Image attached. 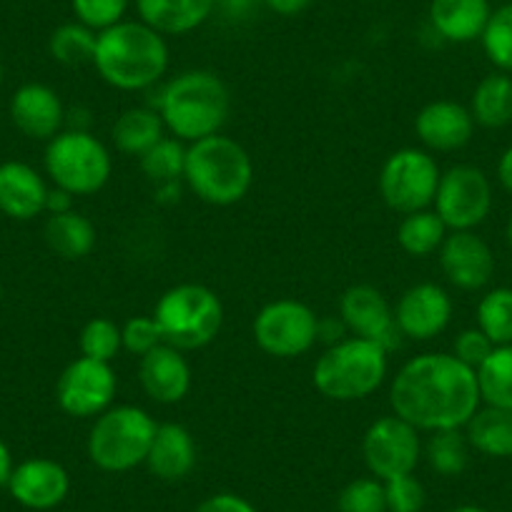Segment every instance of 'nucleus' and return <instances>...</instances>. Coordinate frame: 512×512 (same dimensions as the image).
<instances>
[{
    "instance_id": "obj_1",
    "label": "nucleus",
    "mask_w": 512,
    "mask_h": 512,
    "mask_svg": "<svg viewBox=\"0 0 512 512\" xmlns=\"http://www.w3.org/2000/svg\"><path fill=\"white\" fill-rule=\"evenodd\" d=\"M392 415L420 432L462 430L482 407L477 374L452 352L407 359L390 382Z\"/></svg>"
},
{
    "instance_id": "obj_2",
    "label": "nucleus",
    "mask_w": 512,
    "mask_h": 512,
    "mask_svg": "<svg viewBox=\"0 0 512 512\" xmlns=\"http://www.w3.org/2000/svg\"><path fill=\"white\" fill-rule=\"evenodd\" d=\"M171 63L166 36L144 21H121L96 38L91 66L116 91L136 93L154 88Z\"/></svg>"
},
{
    "instance_id": "obj_3",
    "label": "nucleus",
    "mask_w": 512,
    "mask_h": 512,
    "mask_svg": "<svg viewBox=\"0 0 512 512\" xmlns=\"http://www.w3.org/2000/svg\"><path fill=\"white\" fill-rule=\"evenodd\" d=\"M166 134L184 144L221 134L231 113V91L224 78L206 68L179 73L156 98Z\"/></svg>"
},
{
    "instance_id": "obj_4",
    "label": "nucleus",
    "mask_w": 512,
    "mask_h": 512,
    "mask_svg": "<svg viewBox=\"0 0 512 512\" xmlns=\"http://www.w3.org/2000/svg\"><path fill=\"white\" fill-rule=\"evenodd\" d=\"M184 184L209 206H234L254 186V161L236 139L224 134L186 144Z\"/></svg>"
},
{
    "instance_id": "obj_5",
    "label": "nucleus",
    "mask_w": 512,
    "mask_h": 512,
    "mask_svg": "<svg viewBox=\"0 0 512 512\" xmlns=\"http://www.w3.org/2000/svg\"><path fill=\"white\" fill-rule=\"evenodd\" d=\"M390 374V352L377 342L344 337L317 357L314 390L332 402H359L372 397Z\"/></svg>"
},
{
    "instance_id": "obj_6",
    "label": "nucleus",
    "mask_w": 512,
    "mask_h": 512,
    "mask_svg": "<svg viewBox=\"0 0 512 512\" xmlns=\"http://www.w3.org/2000/svg\"><path fill=\"white\" fill-rule=\"evenodd\" d=\"M159 422L139 405H111L88 430V460L103 472L121 475L146 465Z\"/></svg>"
},
{
    "instance_id": "obj_7",
    "label": "nucleus",
    "mask_w": 512,
    "mask_h": 512,
    "mask_svg": "<svg viewBox=\"0 0 512 512\" xmlns=\"http://www.w3.org/2000/svg\"><path fill=\"white\" fill-rule=\"evenodd\" d=\"M164 342L181 352L204 349L224 327V304L206 284L184 282L166 289L154 309Z\"/></svg>"
},
{
    "instance_id": "obj_8",
    "label": "nucleus",
    "mask_w": 512,
    "mask_h": 512,
    "mask_svg": "<svg viewBox=\"0 0 512 512\" xmlns=\"http://www.w3.org/2000/svg\"><path fill=\"white\" fill-rule=\"evenodd\" d=\"M43 169L58 189L73 196H93L111 181L113 156L91 131L63 128L46 144Z\"/></svg>"
},
{
    "instance_id": "obj_9",
    "label": "nucleus",
    "mask_w": 512,
    "mask_h": 512,
    "mask_svg": "<svg viewBox=\"0 0 512 512\" xmlns=\"http://www.w3.org/2000/svg\"><path fill=\"white\" fill-rule=\"evenodd\" d=\"M442 169L435 156L417 146L397 149L384 159L377 176L379 196L397 214L430 209L435 201Z\"/></svg>"
},
{
    "instance_id": "obj_10",
    "label": "nucleus",
    "mask_w": 512,
    "mask_h": 512,
    "mask_svg": "<svg viewBox=\"0 0 512 512\" xmlns=\"http://www.w3.org/2000/svg\"><path fill=\"white\" fill-rule=\"evenodd\" d=\"M256 347L277 359L307 354L319 342V317L309 304L282 297L264 304L251 322Z\"/></svg>"
},
{
    "instance_id": "obj_11",
    "label": "nucleus",
    "mask_w": 512,
    "mask_h": 512,
    "mask_svg": "<svg viewBox=\"0 0 512 512\" xmlns=\"http://www.w3.org/2000/svg\"><path fill=\"white\" fill-rule=\"evenodd\" d=\"M362 457L369 475L382 482L412 475L422 460V432L397 415L377 417L362 437Z\"/></svg>"
},
{
    "instance_id": "obj_12",
    "label": "nucleus",
    "mask_w": 512,
    "mask_h": 512,
    "mask_svg": "<svg viewBox=\"0 0 512 512\" xmlns=\"http://www.w3.org/2000/svg\"><path fill=\"white\" fill-rule=\"evenodd\" d=\"M432 206L450 231H475L490 216V179L472 164L450 166L442 171Z\"/></svg>"
},
{
    "instance_id": "obj_13",
    "label": "nucleus",
    "mask_w": 512,
    "mask_h": 512,
    "mask_svg": "<svg viewBox=\"0 0 512 512\" xmlns=\"http://www.w3.org/2000/svg\"><path fill=\"white\" fill-rule=\"evenodd\" d=\"M116 395L118 377L108 362L78 357L56 379L58 407L76 420H96L113 405Z\"/></svg>"
},
{
    "instance_id": "obj_14",
    "label": "nucleus",
    "mask_w": 512,
    "mask_h": 512,
    "mask_svg": "<svg viewBox=\"0 0 512 512\" xmlns=\"http://www.w3.org/2000/svg\"><path fill=\"white\" fill-rule=\"evenodd\" d=\"M339 319L352 337L369 339L395 352L402 344V334L395 322V307L372 284H352L339 297Z\"/></svg>"
},
{
    "instance_id": "obj_15",
    "label": "nucleus",
    "mask_w": 512,
    "mask_h": 512,
    "mask_svg": "<svg viewBox=\"0 0 512 512\" xmlns=\"http://www.w3.org/2000/svg\"><path fill=\"white\" fill-rule=\"evenodd\" d=\"M455 304L445 287L435 282L412 284L395 304L397 329L412 342H430L440 337L452 322Z\"/></svg>"
},
{
    "instance_id": "obj_16",
    "label": "nucleus",
    "mask_w": 512,
    "mask_h": 512,
    "mask_svg": "<svg viewBox=\"0 0 512 512\" xmlns=\"http://www.w3.org/2000/svg\"><path fill=\"white\" fill-rule=\"evenodd\" d=\"M437 256L447 282L462 292H480L495 274V254L475 231H450Z\"/></svg>"
},
{
    "instance_id": "obj_17",
    "label": "nucleus",
    "mask_w": 512,
    "mask_h": 512,
    "mask_svg": "<svg viewBox=\"0 0 512 512\" xmlns=\"http://www.w3.org/2000/svg\"><path fill=\"white\" fill-rule=\"evenodd\" d=\"M6 487L18 505L46 512L63 505L71 492V475L51 457H28L13 467Z\"/></svg>"
},
{
    "instance_id": "obj_18",
    "label": "nucleus",
    "mask_w": 512,
    "mask_h": 512,
    "mask_svg": "<svg viewBox=\"0 0 512 512\" xmlns=\"http://www.w3.org/2000/svg\"><path fill=\"white\" fill-rule=\"evenodd\" d=\"M475 126L470 108L450 98L425 103L415 116V134L430 154H452L465 149L475 136Z\"/></svg>"
},
{
    "instance_id": "obj_19",
    "label": "nucleus",
    "mask_w": 512,
    "mask_h": 512,
    "mask_svg": "<svg viewBox=\"0 0 512 512\" xmlns=\"http://www.w3.org/2000/svg\"><path fill=\"white\" fill-rule=\"evenodd\" d=\"M194 372L186 352L159 344L139 359V384L144 395L156 405H179L191 392Z\"/></svg>"
},
{
    "instance_id": "obj_20",
    "label": "nucleus",
    "mask_w": 512,
    "mask_h": 512,
    "mask_svg": "<svg viewBox=\"0 0 512 512\" xmlns=\"http://www.w3.org/2000/svg\"><path fill=\"white\" fill-rule=\"evenodd\" d=\"M11 121L33 141H51L66 126V106L56 88L46 83H23L11 96Z\"/></svg>"
},
{
    "instance_id": "obj_21",
    "label": "nucleus",
    "mask_w": 512,
    "mask_h": 512,
    "mask_svg": "<svg viewBox=\"0 0 512 512\" xmlns=\"http://www.w3.org/2000/svg\"><path fill=\"white\" fill-rule=\"evenodd\" d=\"M48 189L41 171L26 161L0 164V214L16 221H31L46 211Z\"/></svg>"
},
{
    "instance_id": "obj_22",
    "label": "nucleus",
    "mask_w": 512,
    "mask_h": 512,
    "mask_svg": "<svg viewBox=\"0 0 512 512\" xmlns=\"http://www.w3.org/2000/svg\"><path fill=\"white\" fill-rule=\"evenodd\" d=\"M199 450L196 440L179 422H164L156 427L154 442H151L146 467L154 477L164 482H181L194 472Z\"/></svg>"
},
{
    "instance_id": "obj_23",
    "label": "nucleus",
    "mask_w": 512,
    "mask_h": 512,
    "mask_svg": "<svg viewBox=\"0 0 512 512\" xmlns=\"http://www.w3.org/2000/svg\"><path fill=\"white\" fill-rule=\"evenodd\" d=\"M430 26L442 41H480L492 16L490 0H430Z\"/></svg>"
},
{
    "instance_id": "obj_24",
    "label": "nucleus",
    "mask_w": 512,
    "mask_h": 512,
    "mask_svg": "<svg viewBox=\"0 0 512 512\" xmlns=\"http://www.w3.org/2000/svg\"><path fill=\"white\" fill-rule=\"evenodd\" d=\"M219 0H136L139 21L161 36H186L214 16Z\"/></svg>"
},
{
    "instance_id": "obj_25",
    "label": "nucleus",
    "mask_w": 512,
    "mask_h": 512,
    "mask_svg": "<svg viewBox=\"0 0 512 512\" xmlns=\"http://www.w3.org/2000/svg\"><path fill=\"white\" fill-rule=\"evenodd\" d=\"M166 136L161 113L154 106H131L118 113L111 126V141L118 154L141 159L154 144Z\"/></svg>"
},
{
    "instance_id": "obj_26",
    "label": "nucleus",
    "mask_w": 512,
    "mask_h": 512,
    "mask_svg": "<svg viewBox=\"0 0 512 512\" xmlns=\"http://www.w3.org/2000/svg\"><path fill=\"white\" fill-rule=\"evenodd\" d=\"M43 239L56 256L66 262H78L96 249V226L76 209L66 214H48Z\"/></svg>"
},
{
    "instance_id": "obj_27",
    "label": "nucleus",
    "mask_w": 512,
    "mask_h": 512,
    "mask_svg": "<svg viewBox=\"0 0 512 512\" xmlns=\"http://www.w3.org/2000/svg\"><path fill=\"white\" fill-rule=\"evenodd\" d=\"M462 430L472 450L480 455L492 457V460L512 457V410L485 405L472 415V420Z\"/></svg>"
},
{
    "instance_id": "obj_28",
    "label": "nucleus",
    "mask_w": 512,
    "mask_h": 512,
    "mask_svg": "<svg viewBox=\"0 0 512 512\" xmlns=\"http://www.w3.org/2000/svg\"><path fill=\"white\" fill-rule=\"evenodd\" d=\"M470 113L477 126L505 128L512 123V76L495 71L482 78L470 98Z\"/></svg>"
},
{
    "instance_id": "obj_29",
    "label": "nucleus",
    "mask_w": 512,
    "mask_h": 512,
    "mask_svg": "<svg viewBox=\"0 0 512 512\" xmlns=\"http://www.w3.org/2000/svg\"><path fill=\"white\" fill-rule=\"evenodd\" d=\"M450 229L437 216L435 209H422L415 214H405L397 224V244L412 259H427L437 254L445 244Z\"/></svg>"
},
{
    "instance_id": "obj_30",
    "label": "nucleus",
    "mask_w": 512,
    "mask_h": 512,
    "mask_svg": "<svg viewBox=\"0 0 512 512\" xmlns=\"http://www.w3.org/2000/svg\"><path fill=\"white\" fill-rule=\"evenodd\" d=\"M482 405L512 410V344H500L475 369Z\"/></svg>"
},
{
    "instance_id": "obj_31",
    "label": "nucleus",
    "mask_w": 512,
    "mask_h": 512,
    "mask_svg": "<svg viewBox=\"0 0 512 512\" xmlns=\"http://www.w3.org/2000/svg\"><path fill=\"white\" fill-rule=\"evenodd\" d=\"M470 442L462 430H440L430 432L422 445V457L427 460L432 472L442 477H457L467 470L470 462Z\"/></svg>"
},
{
    "instance_id": "obj_32",
    "label": "nucleus",
    "mask_w": 512,
    "mask_h": 512,
    "mask_svg": "<svg viewBox=\"0 0 512 512\" xmlns=\"http://www.w3.org/2000/svg\"><path fill=\"white\" fill-rule=\"evenodd\" d=\"M139 166L141 174H144L151 184H156V189L176 186V181L184 179L186 144L174 139V136H164L159 144H154L144 156H141Z\"/></svg>"
},
{
    "instance_id": "obj_33",
    "label": "nucleus",
    "mask_w": 512,
    "mask_h": 512,
    "mask_svg": "<svg viewBox=\"0 0 512 512\" xmlns=\"http://www.w3.org/2000/svg\"><path fill=\"white\" fill-rule=\"evenodd\" d=\"M96 38L98 33L91 31L83 23L71 21L58 26L56 31L48 38V53L56 63L68 68L88 66L93 61V53H96Z\"/></svg>"
},
{
    "instance_id": "obj_34",
    "label": "nucleus",
    "mask_w": 512,
    "mask_h": 512,
    "mask_svg": "<svg viewBox=\"0 0 512 512\" xmlns=\"http://www.w3.org/2000/svg\"><path fill=\"white\" fill-rule=\"evenodd\" d=\"M477 329L485 332L495 347L512 344V289L497 287L490 289L485 297L477 302Z\"/></svg>"
},
{
    "instance_id": "obj_35",
    "label": "nucleus",
    "mask_w": 512,
    "mask_h": 512,
    "mask_svg": "<svg viewBox=\"0 0 512 512\" xmlns=\"http://www.w3.org/2000/svg\"><path fill=\"white\" fill-rule=\"evenodd\" d=\"M482 51L497 71L512 76V0L492 11L482 33Z\"/></svg>"
},
{
    "instance_id": "obj_36",
    "label": "nucleus",
    "mask_w": 512,
    "mask_h": 512,
    "mask_svg": "<svg viewBox=\"0 0 512 512\" xmlns=\"http://www.w3.org/2000/svg\"><path fill=\"white\" fill-rule=\"evenodd\" d=\"M78 347H81V357L111 364L123 349L121 324L108 317L88 319L81 329V337H78Z\"/></svg>"
},
{
    "instance_id": "obj_37",
    "label": "nucleus",
    "mask_w": 512,
    "mask_h": 512,
    "mask_svg": "<svg viewBox=\"0 0 512 512\" xmlns=\"http://www.w3.org/2000/svg\"><path fill=\"white\" fill-rule=\"evenodd\" d=\"M337 512H387L384 482L377 477H354L337 497Z\"/></svg>"
},
{
    "instance_id": "obj_38",
    "label": "nucleus",
    "mask_w": 512,
    "mask_h": 512,
    "mask_svg": "<svg viewBox=\"0 0 512 512\" xmlns=\"http://www.w3.org/2000/svg\"><path fill=\"white\" fill-rule=\"evenodd\" d=\"M128 3L131 0H71V8L78 23L101 33L116 23L126 21L123 16L128 11Z\"/></svg>"
},
{
    "instance_id": "obj_39",
    "label": "nucleus",
    "mask_w": 512,
    "mask_h": 512,
    "mask_svg": "<svg viewBox=\"0 0 512 512\" xmlns=\"http://www.w3.org/2000/svg\"><path fill=\"white\" fill-rule=\"evenodd\" d=\"M121 342L128 354H134V357L139 359L144 357V354H149L151 349L159 347V344H166L154 314H151V317L139 314V317H131L126 324H121Z\"/></svg>"
},
{
    "instance_id": "obj_40",
    "label": "nucleus",
    "mask_w": 512,
    "mask_h": 512,
    "mask_svg": "<svg viewBox=\"0 0 512 512\" xmlns=\"http://www.w3.org/2000/svg\"><path fill=\"white\" fill-rule=\"evenodd\" d=\"M384 497H387V512H422L427 502L425 485L417 480L415 472L384 482Z\"/></svg>"
},
{
    "instance_id": "obj_41",
    "label": "nucleus",
    "mask_w": 512,
    "mask_h": 512,
    "mask_svg": "<svg viewBox=\"0 0 512 512\" xmlns=\"http://www.w3.org/2000/svg\"><path fill=\"white\" fill-rule=\"evenodd\" d=\"M492 349H495V344H492L490 339L485 337V332L477 327L462 329L455 337V342H452V354L470 369L480 367V364L490 357Z\"/></svg>"
},
{
    "instance_id": "obj_42",
    "label": "nucleus",
    "mask_w": 512,
    "mask_h": 512,
    "mask_svg": "<svg viewBox=\"0 0 512 512\" xmlns=\"http://www.w3.org/2000/svg\"><path fill=\"white\" fill-rule=\"evenodd\" d=\"M194 512H256V507L236 492H216L201 500Z\"/></svg>"
},
{
    "instance_id": "obj_43",
    "label": "nucleus",
    "mask_w": 512,
    "mask_h": 512,
    "mask_svg": "<svg viewBox=\"0 0 512 512\" xmlns=\"http://www.w3.org/2000/svg\"><path fill=\"white\" fill-rule=\"evenodd\" d=\"M344 337H349L347 327H344V322L339 317H329V319H322L319 317V342H327V347H332V344L342 342Z\"/></svg>"
},
{
    "instance_id": "obj_44",
    "label": "nucleus",
    "mask_w": 512,
    "mask_h": 512,
    "mask_svg": "<svg viewBox=\"0 0 512 512\" xmlns=\"http://www.w3.org/2000/svg\"><path fill=\"white\" fill-rule=\"evenodd\" d=\"M262 3L269 8V11L284 18L299 16V13H304L309 6H312V0H262Z\"/></svg>"
},
{
    "instance_id": "obj_45",
    "label": "nucleus",
    "mask_w": 512,
    "mask_h": 512,
    "mask_svg": "<svg viewBox=\"0 0 512 512\" xmlns=\"http://www.w3.org/2000/svg\"><path fill=\"white\" fill-rule=\"evenodd\" d=\"M73 199H76V196L68 194V191L51 186V189H48L46 211L48 214H66V211H73Z\"/></svg>"
},
{
    "instance_id": "obj_46",
    "label": "nucleus",
    "mask_w": 512,
    "mask_h": 512,
    "mask_svg": "<svg viewBox=\"0 0 512 512\" xmlns=\"http://www.w3.org/2000/svg\"><path fill=\"white\" fill-rule=\"evenodd\" d=\"M497 179H500L502 189L512 194V146H507L497 161Z\"/></svg>"
},
{
    "instance_id": "obj_47",
    "label": "nucleus",
    "mask_w": 512,
    "mask_h": 512,
    "mask_svg": "<svg viewBox=\"0 0 512 512\" xmlns=\"http://www.w3.org/2000/svg\"><path fill=\"white\" fill-rule=\"evenodd\" d=\"M13 455H11V447L6 445V440L0 437V487L8 485V477L13 472Z\"/></svg>"
},
{
    "instance_id": "obj_48",
    "label": "nucleus",
    "mask_w": 512,
    "mask_h": 512,
    "mask_svg": "<svg viewBox=\"0 0 512 512\" xmlns=\"http://www.w3.org/2000/svg\"><path fill=\"white\" fill-rule=\"evenodd\" d=\"M450 512H490V510H485L482 505H457V507H452Z\"/></svg>"
},
{
    "instance_id": "obj_49",
    "label": "nucleus",
    "mask_w": 512,
    "mask_h": 512,
    "mask_svg": "<svg viewBox=\"0 0 512 512\" xmlns=\"http://www.w3.org/2000/svg\"><path fill=\"white\" fill-rule=\"evenodd\" d=\"M505 236H507V246H510V251H512V214H510V219H507V226H505Z\"/></svg>"
},
{
    "instance_id": "obj_50",
    "label": "nucleus",
    "mask_w": 512,
    "mask_h": 512,
    "mask_svg": "<svg viewBox=\"0 0 512 512\" xmlns=\"http://www.w3.org/2000/svg\"><path fill=\"white\" fill-rule=\"evenodd\" d=\"M3 81H6V68H3V63H0V86H3Z\"/></svg>"
},
{
    "instance_id": "obj_51",
    "label": "nucleus",
    "mask_w": 512,
    "mask_h": 512,
    "mask_svg": "<svg viewBox=\"0 0 512 512\" xmlns=\"http://www.w3.org/2000/svg\"><path fill=\"white\" fill-rule=\"evenodd\" d=\"M0 299H3V282H0Z\"/></svg>"
}]
</instances>
